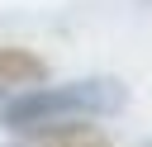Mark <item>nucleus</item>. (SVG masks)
Returning a JSON list of instances; mask_svg holds the SVG:
<instances>
[{
    "instance_id": "obj_1",
    "label": "nucleus",
    "mask_w": 152,
    "mask_h": 147,
    "mask_svg": "<svg viewBox=\"0 0 152 147\" xmlns=\"http://www.w3.org/2000/svg\"><path fill=\"white\" fill-rule=\"evenodd\" d=\"M128 90L109 76H86V81H66V85H33L24 95H14L5 104V128L19 138L48 133V128H66V123H86V119H104L114 109H124Z\"/></svg>"
},
{
    "instance_id": "obj_2",
    "label": "nucleus",
    "mask_w": 152,
    "mask_h": 147,
    "mask_svg": "<svg viewBox=\"0 0 152 147\" xmlns=\"http://www.w3.org/2000/svg\"><path fill=\"white\" fill-rule=\"evenodd\" d=\"M43 81V57L24 47H0V85H33Z\"/></svg>"
},
{
    "instance_id": "obj_3",
    "label": "nucleus",
    "mask_w": 152,
    "mask_h": 147,
    "mask_svg": "<svg viewBox=\"0 0 152 147\" xmlns=\"http://www.w3.org/2000/svg\"><path fill=\"white\" fill-rule=\"evenodd\" d=\"M33 147H109L100 128H86V123H66V128H48V133H33Z\"/></svg>"
},
{
    "instance_id": "obj_4",
    "label": "nucleus",
    "mask_w": 152,
    "mask_h": 147,
    "mask_svg": "<svg viewBox=\"0 0 152 147\" xmlns=\"http://www.w3.org/2000/svg\"><path fill=\"white\" fill-rule=\"evenodd\" d=\"M147 147H152V142H147Z\"/></svg>"
}]
</instances>
